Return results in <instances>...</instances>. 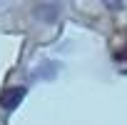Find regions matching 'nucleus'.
Here are the masks:
<instances>
[{"mask_svg": "<svg viewBox=\"0 0 127 125\" xmlns=\"http://www.w3.org/2000/svg\"><path fill=\"white\" fill-rule=\"evenodd\" d=\"M25 88L23 85H18V88H8L3 95H0V108L3 110H15L20 103H23V98H25Z\"/></svg>", "mask_w": 127, "mask_h": 125, "instance_id": "nucleus-1", "label": "nucleus"}]
</instances>
